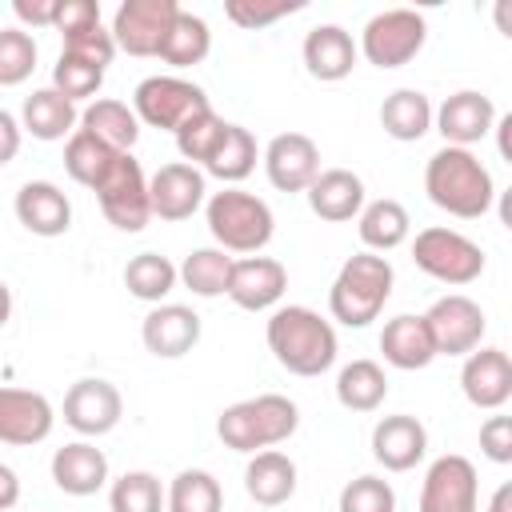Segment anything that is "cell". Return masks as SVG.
<instances>
[{
    "label": "cell",
    "instance_id": "6da1fadb",
    "mask_svg": "<svg viewBox=\"0 0 512 512\" xmlns=\"http://www.w3.org/2000/svg\"><path fill=\"white\" fill-rule=\"evenodd\" d=\"M264 340H268V352L276 356V364L292 376H320L336 364V328L304 308V304H284L268 316V328H264Z\"/></svg>",
    "mask_w": 512,
    "mask_h": 512
},
{
    "label": "cell",
    "instance_id": "7a4b0ae2",
    "mask_svg": "<svg viewBox=\"0 0 512 512\" xmlns=\"http://www.w3.org/2000/svg\"><path fill=\"white\" fill-rule=\"evenodd\" d=\"M424 192L440 212L456 220H480L496 200L492 172L480 164V156L472 148H448V144L428 156Z\"/></svg>",
    "mask_w": 512,
    "mask_h": 512
},
{
    "label": "cell",
    "instance_id": "3957f363",
    "mask_svg": "<svg viewBox=\"0 0 512 512\" xmlns=\"http://www.w3.org/2000/svg\"><path fill=\"white\" fill-rule=\"evenodd\" d=\"M392 284H396V272H392L388 256H376V252L348 256L328 288L332 320H340L344 328H368L384 312Z\"/></svg>",
    "mask_w": 512,
    "mask_h": 512
},
{
    "label": "cell",
    "instance_id": "277c9868",
    "mask_svg": "<svg viewBox=\"0 0 512 512\" xmlns=\"http://www.w3.org/2000/svg\"><path fill=\"white\" fill-rule=\"evenodd\" d=\"M300 428V408L280 392H260L248 400H236L220 412L216 436L232 452H264L284 444Z\"/></svg>",
    "mask_w": 512,
    "mask_h": 512
},
{
    "label": "cell",
    "instance_id": "5b68a950",
    "mask_svg": "<svg viewBox=\"0 0 512 512\" xmlns=\"http://www.w3.org/2000/svg\"><path fill=\"white\" fill-rule=\"evenodd\" d=\"M204 220H208V232H212L216 248L244 252V256H256L272 240V232H276L272 208L260 196L244 192V188L212 192L204 200Z\"/></svg>",
    "mask_w": 512,
    "mask_h": 512
},
{
    "label": "cell",
    "instance_id": "8992f818",
    "mask_svg": "<svg viewBox=\"0 0 512 512\" xmlns=\"http://www.w3.org/2000/svg\"><path fill=\"white\" fill-rule=\"evenodd\" d=\"M412 264L424 276L440 280V284L464 288V284L480 280V272H484V248L476 240H468L464 232L436 224V228L416 232V240H412Z\"/></svg>",
    "mask_w": 512,
    "mask_h": 512
},
{
    "label": "cell",
    "instance_id": "52a82bcc",
    "mask_svg": "<svg viewBox=\"0 0 512 512\" xmlns=\"http://www.w3.org/2000/svg\"><path fill=\"white\" fill-rule=\"evenodd\" d=\"M424 40H428V20L416 8H384L364 24L356 52L376 68H404L408 60L420 56Z\"/></svg>",
    "mask_w": 512,
    "mask_h": 512
},
{
    "label": "cell",
    "instance_id": "ba28073f",
    "mask_svg": "<svg viewBox=\"0 0 512 512\" xmlns=\"http://www.w3.org/2000/svg\"><path fill=\"white\" fill-rule=\"evenodd\" d=\"M208 108H212V104H208L204 88L192 84V80H180V76H148V80H140L136 92H132V112H136V120L148 124V128H164V132H172V136H176L192 116H200V112H208Z\"/></svg>",
    "mask_w": 512,
    "mask_h": 512
},
{
    "label": "cell",
    "instance_id": "9c48e42d",
    "mask_svg": "<svg viewBox=\"0 0 512 512\" xmlns=\"http://www.w3.org/2000/svg\"><path fill=\"white\" fill-rule=\"evenodd\" d=\"M96 200H100V212L112 228H120V232H144L148 228V220H152L148 176L132 152L116 156L108 176L96 184Z\"/></svg>",
    "mask_w": 512,
    "mask_h": 512
},
{
    "label": "cell",
    "instance_id": "30bf717a",
    "mask_svg": "<svg viewBox=\"0 0 512 512\" xmlns=\"http://www.w3.org/2000/svg\"><path fill=\"white\" fill-rule=\"evenodd\" d=\"M420 512H480V480L476 464L460 452L436 456L420 480Z\"/></svg>",
    "mask_w": 512,
    "mask_h": 512
},
{
    "label": "cell",
    "instance_id": "8fae6325",
    "mask_svg": "<svg viewBox=\"0 0 512 512\" xmlns=\"http://www.w3.org/2000/svg\"><path fill=\"white\" fill-rule=\"evenodd\" d=\"M424 328L432 336L436 356H468L472 348H480L488 320H484V308L476 300L452 292V296H440L424 312Z\"/></svg>",
    "mask_w": 512,
    "mask_h": 512
},
{
    "label": "cell",
    "instance_id": "7c38bea8",
    "mask_svg": "<svg viewBox=\"0 0 512 512\" xmlns=\"http://www.w3.org/2000/svg\"><path fill=\"white\" fill-rule=\"evenodd\" d=\"M180 4L176 0H124L112 16V40L128 56H156Z\"/></svg>",
    "mask_w": 512,
    "mask_h": 512
},
{
    "label": "cell",
    "instance_id": "4fadbf2b",
    "mask_svg": "<svg viewBox=\"0 0 512 512\" xmlns=\"http://www.w3.org/2000/svg\"><path fill=\"white\" fill-rule=\"evenodd\" d=\"M124 416V396L104 376H84L64 392V424L80 436H108Z\"/></svg>",
    "mask_w": 512,
    "mask_h": 512
},
{
    "label": "cell",
    "instance_id": "5bb4252c",
    "mask_svg": "<svg viewBox=\"0 0 512 512\" xmlns=\"http://www.w3.org/2000/svg\"><path fill=\"white\" fill-rule=\"evenodd\" d=\"M204 200H208V176L196 164L172 160L148 176V204H152V216L160 220H172V224L188 220Z\"/></svg>",
    "mask_w": 512,
    "mask_h": 512
},
{
    "label": "cell",
    "instance_id": "9a60e30c",
    "mask_svg": "<svg viewBox=\"0 0 512 512\" xmlns=\"http://www.w3.org/2000/svg\"><path fill=\"white\" fill-rule=\"evenodd\" d=\"M264 176L276 192H308L320 176V148L304 132H280L264 148Z\"/></svg>",
    "mask_w": 512,
    "mask_h": 512
},
{
    "label": "cell",
    "instance_id": "2e32d148",
    "mask_svg": "<svg viewBox=\"0 0 512 512\" xmlns=\"http://www.w3.org/2000/svg\"><path fill=\"white\" fill-rule=\"evenodd\" d=\"M460 392L472 408L500 412L512 400V360L504 348H472L460 368Z\"/></svg>",
    "mask_w": 512,
    "mask_h": 512
},
{
    "label": "cell",
    "instance_id": "e0dca14e",
    "mask_svg": "<svg viewBox=\"0 0 512 512\" xmlns=\"http://www.w3.org/2000/svg\"><path fill=\"white\" fill-rule=\"evenodd\" d=\"M496 124V104L484 92H452L440 108H432V128L444 136L448 148H472L480 144Z\"/></svg>",
    "mask_w": 512,
    "mask_h": 512
},
{
    "label": "cell",
    "instance_id": "ac0fdd59",
    "mask_svg": "<svg viewBox=\"0 0 512 512\" xmlns=\"http://www.w3.org/2000/svg\"><path fill=\"white\" fill-rule=\"evenodd\" d=\"M288 288V268L272 256H244V260H232V272H228V300L244 312H268L280 304Z\"/></svg>",
    "mask_w": 512,
    "mask_h": 512
},
{
    "label": "cell",
    "instance_id": "d6986e66",
    "mask_svg": "<svg viewBox=\"0 0 512 512\" xmlns=\"http://www.w3.org/2000/svg\"><path fill=\"white\" fill-rule=\"evenodd\" d=\"M56 424V412L44 392L32 388H0V444L32 448L48 440Z\"/></svg>",
    "mask_w": 512,
    "mask_h": 512
},
{
    "label": "cell",
    "instance_id": "ffe728a7",
    "mask_svg": "<svg viewBox=\"0 0 512 512\" xmlns=\"http://www.w3.org/2000/svg\"><path fill=\"white\" fill-rule=\"evenodd\" d=\"M140 340L152 356L180 360L200 344V316L184 304H156L140 324Z\"/></svg>",
    "mask_w": 512,
    "mask_h": 512
},
{
    "label": "cell",
    "instance_id": "44dd1931",
    "mask_svg": "<svg viewBox=\"0 0 512 512\" xmlns=\"http://www.w3.org/2000/svg\"><path fill=\"white\" fill-rule=\"evenodd\" d=\"M428 452V428L408 416V412H396V416H384L376 420L372 428V456L380 468L388 472H412Z\"/></svg>",
    "mask_w": 512,
    "mask_h": 512
},
{
    "label": "cell",
    "instance_id": "7402d4cb",
    "mask_svg": "<svg viewBox=\"0 0 512 512\" xmlns=\"http://www.w3.org/2000/svg\"><path fill=\"white\" fill-rule=\"evenodd\" d=\"M16 220L32 232V236H64L72 228V204L68 196L52 184V180H28L20 192H16Z\"/></svg>",
    "mask_w": 512,
    "mask_h": 512
},
{
    "label": "cell",
    "instance_id": "603a6c76",
    "mask_svg": "<svg viewBox=\"0 0 512 512\" xmlns=\"http://www.w3.org/2000/svg\"><path fill=\"white\" fill-rule=\"evenodd\" d=\"M52 480L64 496H92L108 484V456L92 440H72L52 452Z\"/></svg>",
    "mask_w": 512,
    "mask_h": 512
},
{
    "label": "cell",
    "instance_id": "cb8c5ba5",
    "mask_svg": "<svg viewBox=\"0 0 512 512\" xmlns=\"http://www.w3.org/2000/svg\"><path fill=\"white\" fill-rule=\"evenodd\" d=\"M300 56H304L308 76H316V80H324V84H336V80H344V76L356 68V56H360V52H356L352 32H344L340 24H316V28L304 36Z\"/></svg>",
    "mask_w": 512,
    "mask_h": 512
},
{
    "label": "cell",
    "instance_id": "d4e9b609",
    "mask_svg": "<svg viewBox=\"0 0 512 512\" xmlns=\"http://www.w3.org/2000/svg\"><path fill=\"white\" fill-rule=\"evenodd\" d=\"M308 208L328 224H348L364 208V180L352 168H324L308 184Z\"/></svg>",
    "mask_w": 512,
    "mask_h": 512
},
{
    "label": "cell",
    "instance_id": "484cf974",
    "mask_svg": "<svg viewBox=\"0 0 512 512\" xmlns=\"http://www.w3.org/2000/svg\"><path fill=\"white\" fill-rule=\"evenodd\" d=\"M380 352L392 368L400 372H416V368H428L436 360V348H432V336L424 328V316H412V312H400L384 324L380 332Z\"/></svg>",
    "mask_w": 512,
    "mask_h": 512
},
{
    "label": "cell",
    "instance_id": "4316f807",
    "mask_svg": "<svg viewBox=\"0 0 512 512\" xmlns=\"http://www.w3.org/2000/svg\"><path fill=\"white\" fill-rule=\"evenodd\" d=\"M244 492L260 504V508H280L292 500L296 492V464L292 456L276 452V448H264V452H252L248 468H244Z\"/></svg>",
    "mask_w": 512,
    "mask_h": 512
},
{
    "label": "cell",
    "instance_id": "83f0119b",
    "mask_svg": "<svg viewBox=\"0 0 512 512\" xmlns=\"http://www.w3.org/2000/svg\"><path fill=\"white\" fill-rule=\"evenodd\" d=\"M76 124H80L76 104H72V100H64L52 84H48V88H36L32 96H24L20 128H24L28 136H36V140L52 144V140L72 136V132H76Z\"/></svg>",
    "mask_w": 512,
    "mask_h": 512
},
{
    "label": "cell",
    "instance_id": "f1b7e54d",
    "mask_svg": "<svg viewBox=\"0 0 512 512\" xmlns=\"http://www.w3.org/2000/svg\"><path fill=\"white\" fill-rule=\"evenodd\" d=\"M356 232L364 240V252L384 256V252H392V248H400L408 240L412 220H408V208L400 200L380 196V200H364V208L356 216Z\"/></svg>",
    "mask_w": 512,
    "mask_h": 512
},
{
    "label": "cell",
    "instance_id": "f546056e",
    "mask_svg": "<svg viewBox=\"0 0 512 512\" xmlns=\"http://www.w3.org/2000/svg\"><path fill=\"white\" fill-rule=\"evenodd\" d=\"M380 128L404 144L420 140L424 132H432V100L420 88H396L380 104Z\"/></svg>",
    "mask_w": 512,
    "mask_h": 512
},
{
    "label": "cell",
    "instance_id": "4dcf8cb0",
    "mask_svg": "<svg viewBox=\"0 0 512 512\" xmlns=\"http://www.w3.org/2000/svg\"><path fill=\"white\" fill-rule=\"evenodd\" d=\"M80 128L92 132L100 144L116 148V152H132L136 136H140V120L136 112L124 104V100H92L84 112H80Z\"/></svg>",
    "mask_w": 512,
    "mask_h": 512
},
{
    "label": "cell",
    "instance_id": "1f68e13d",
    "mask_svg": "<svg viewBox=\"0 0 512 512\" xmlns=\"http://www.w3.org/2000/svg\"><path fill=\"white\" fill-rule=\"evenodd\" d=\"M388 396V376L376 360H352L336 372V400L348 412H376Z\"/></svg>",
    "mask_w": 512,
    "mask_h": 512
},
{
    "label": "cell",
    "instance_id": "d6a6232c",
    "mask_svg": "<svg viewBox=\"0 0 512 512\" xmlns=\"http://www.w3.org/2000/svg\"><path fill=\"white\" fill-rule=\"evenodd\" d=\"M208 52H212L208 20L196 16V12H184V8H180L156 56H160L164 64H172V68H192V64H200Z\"/></svg>",
    "mask_w": 512,
    "mask_h": 512
},
{
    "label": "cell",
    "instance_id": "836d02e7",
    "mask_svg": "<svg viewBox=\"0 0 512 512\" xmlns=\"http://www.w3.org/2000/svg\"><path fill=\"white\" fill-rule=\"evenodd\" d=\"M228 272H232V256L224 248H192L184 256V264L176 268V280L192 292V296H224L228 292Z\"/></svg>",
    "mask_w": 512,
    "mask_h": 512
},
{
    "label": "cell",
    "instance_id": "e575fe53",
    "mask_svg": "<svg viewBox=\"0 0 512 512\" xmlns=\"http://www.w3.org/2000/svg\"><path fill=\"white\" fill-rule=\"evenodd\" d=\"M252 168H256V136L244 124H228L224 128V140L216 144L212 160L200 172L204 176H216L224 184H240L244 176H252Z\"/></svg>",
    "mask_w": 512,
    "mask_h": 512
},
{
    "label": "cell",
    "instance_id": "d590c367",
    "mask_svg": "<svg viewBox=\"0 0 512 512\" xmlns=\"http://www.w3.org/2000/svg\"><path fill=\"white\" fill-rule=\"evenodd\" d=\"M116 148H108V144H100L92 132H84V128H76L72 136H68V144H64V168H68V176L76 180V184H84V188H92L96 192V184L108 176V168L116 164Z\"/></svg>",
    "mask_w": 512,
    "mask_h": 512
},
{
    "label": "cell",
    "instance_id": "8d00e7d4",
    "mask_svg": "<svg viewBox=\"0 0 512 512\" xmlns=\"http://www.w3.org/2000/svg\"><path fill=\"white\" fill-rule=\"evenodd\" d=\"M164 508L168 512H220L224 508L220 480L204 468H184L172 476V484L164 492Z\"/></svg>",
    "mask_w": 512,
    "mask_h": 512
},
{
    "label": "cell",
    "instance_id": "74e56055",
    "mask_svg": "<svg viewBox=\"0 0 512 512\" xmlns=\"http://www.w3.org/2000/svg\"><path fill=\"white\" fill-rule=\"evenodd\" d=\"M176 264L160 252H140L124 264V288L136 296V300H148V304H160L172 288H176Z\"/></svg>",
    "mask_w": 512,
    "mask_h": 512
},
{
    "label": "cell",
    "instance_id": "f35d334b",
    "mask_svg": "<svg viewBox=\"0 0 512 512\" xmlns=\"http://www.w3.org/2000/svg\"><path fill=\"white\" fill-rule=\"evenodd\" d=\"M108 508L112 512H164V484L144 468L124 472L108 488Z\"/></svg>",
    "mask_w": 512,
    "mask_h": 512
},
{
    "label": "cell",
    "instance_id": "ab89813d",
    "mask_svg": "<svg viewBox=\"0 0 512 512\" xmlns=\"http://www.w3.org/2000/svg\"><path fill=\"white\" fill-rule=\"evenodd\" d=\"M224 128H228V120H220L212 108H208V112H200V116H192V120L176 132V152L184 156V164L204 168V164L212 160L216 144L224 140Z\"/></svg>",
    "mask_w": 512,
    "mask_h": 512
},
{
    "label": "cell",
    "instance_id": "60d3db41",
    "mask_svg": "<svg viewBox=\"0 0 512 512\" xmlns=\"http://www.w3.org/2000/svg\"><path fill=\"white\" fill-rule=\"evenodd\" d=\"M100 84H104V68H96V64H88L80 56H68V52L56 56V64H52V88L64 100H72V104L76 100H92L100 92Z\"/></svg>",
    "mask_w": 512,
    "mask_h": 512
},
{
    "label": "cell",
    "instance_id": "b9f144b4",
    "mask_svg": "<svg viewBox=\"0 0 512 512\" xmlns=\"http://www.w3.org/2000/svg\"><path fill=\"white\" fill-rule=\"evenodd\" d=\"M36 72V40L24 28H0V88H16Z\"/></svg>",
    "mask_w": 512,
    "mask_h": 512
},
{
    "label": "cell",
    "instance_id": "7bdbcfd3",
    "mask_svg": "<svg viewBox=\"0 0 512 512\" xmlns=\"http://www.w3.org/2000/svg\"><path fill=\"white\" fill-rule=\"evenodd\" d=\"M336 512H396V492L384 476L364 472V476H356L340 488Z\"/></svg>",
    "mask_w": 512,
    "mask_h": 512
},
{
    "label": "cell",
    "instance_id": "ee69618b",
    "mask_svg": "<svg viewBox=\"0 0 512 512\" xmlns=\"http://www.w3.org/2000/svg\"><path fill=\"white\" fill-rule=\"evenodd\" d=\"M304 0H228L224 4V16L236 24V28H264V24H276L292 12H300Z\"/></svg>",
    "mask_w": 512,
    "mask_h": 512
},
{
    "label": "cell",
    "instance_id": "f6af8a7d",
    "mask_svg": "<svg viewBox=\"0 0 512 512\" xmlns=\"http://www.w3.org/2000/svg\"><path fill=\"white\" fill-rule=\"evenodd\" d=\"M60 52L80 56V60H88V64H96V68H108L112 56H116V40H112V32H108L104 24H96V28H88V32L64 36V48H60Z\"/></svg>",
    "mask_w": 512,
    "mask_h": 512
},
{
    "label": "cell",
    "instance_id": "bcb514c9",
    "mask_svg": "<svg viewBox=\"0 0 512 512\" xmlns=\"http://www.w3.org/2000/svg\"><path fill=\"white\" fill-rule=\"evenodd\" d=\"M100 24V4L96 0H56V20L52 28L60 36H76V32H88Z\"/></svg>",
    "mask_w": 512,
    "mask_h": 512
},
{
    "label": "cell",
    "instance_id": "7dc6e473",
    "mask_svg": "<svg viewBox=\"0 0 512 512\" xmlns=\"http://www.w3.org/2000/svg\"><path fill=\"white\" fill-rule=\"evenodd\" d=\"M480 452L492 464H512V416H488L480 424Z\"/></svg>",
    "mask_w": 512,
    "mask_h": 512
},
{
    "label": "cell",
    "instance_id": "c3c4849f",
    "mask_svg": "<svg viewBox=\"0 0 512 512\" xmlns=\"http://www.w3.org/2000/svg\"><path fill=\"white\" fill-rule=\"evenodd\" d=\"M12 12H16L20 24L52 28V20H56V0H12Z\"/></svg>",
    "mask_w": 512,
    "mask_h": 512
},
{
    "label": "cell",
    "instance_id": "681fc988",
    "mask_svg": "<svg viewBox=\"0 0 512 512\" xmlns=\"http://www.w3.org/2000/svg\"><path fill=\"white\" fill-rule=\"evenodd\" d=\"M20 120L8 112V108H0V164H12L16 160V152H20Z\"/></svg>",
    "mask_w": 512,
    "mask_h": 512
},
{
    "label": "cell",
    "instance_id": "f907efd6",
    "mask_svg": "<svg viewBox=\"0 0 512 512\" xmlns=\"http://www.w3.org/2000/svg\"><path fill=\"white\" fill-rule=\"evenodd\" d=\"M16 504H20V476L8 464H0V512H12Z\"/></svg>",
    "mask_w": 512,
    "mask_h": 512
},
{
    "label": "cell",
    "instance_id": "816d5d0a",
    "mask_svg": "<svg viewBox=\"0 0 512 512\" xmlns=\"http://www.w3.org/2000/svg\"><path fill=\"white\" fill-rule=\"evenodd\" d=\"M488 512H512V484H500L488 500Z\"/></svg>",
    "mask_w": 512,
    "mask_h": 512
},
{
    "label": "cell",
    "instance_id": "f5cc1de1",
    "mask_svg": "<svg viewBox=\"0 0 512 512\" xmlns=\"http://www.w3.org/2000/svg\"><path fill=\"white\" fill-rule=\"evenodd\" d=\"M12 320V288L0 280V328Z\"/></svg>",
    "mask_w": 512,
    "mask_h": 512
}]
</instances>
